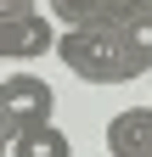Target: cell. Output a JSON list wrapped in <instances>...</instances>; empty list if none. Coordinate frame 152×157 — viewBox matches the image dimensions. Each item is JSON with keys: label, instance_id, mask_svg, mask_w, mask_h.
I'll list each match as a JSON object with an SVG mask.
<instances>
[{"label": "cell", "instance_id": "obj_1", "mask_svg": "<svg viewBox=\"0 0 152 157\" xmlns=\"http://www.w3.org/2000/svg\"><path fill=\"white\" fill-rule=\"evenodd\" d=\"M56 56H62V67L73 78H85V84H130V78H141V62L130 56V45L118 34L107 28H73L56 39Z\"/></svg>", "mask_w": 152, "mask_h": 157}, {"label": "cell", "instance_id": "obj_2", "mask_svg": "<svg viewBox=\"0 0 152 157\" xmlns=\"http://www.w3.org/2000/svg\"><path fill=\"white\" fill-rule=\"evenodd\" d=\"M51 112H56V90L40 73L11 67L0 78V135H6V146H17L34 129H51Z\"/></svg>", "mask_w": 152, "mask_h": 157}, {"label": "cell", "instance_id": "obj_3", "mask_svg": "<svg viewBox=\"0 0 152 157\" xmlns=\"http://www.w3.org/2000/svg\"><path fill=\"white\" fill-rule=\"evenodd\" d=\"M51 23L56 17H45V11L23 17V23H0V56L6 62H40L45 51H56V39H62Z\"/></svg>", "mask_w": 152, "mask_h": 157}, {"label": "cell", "instance_id": "obj_4", "mask_svg": "<svg viewBox=\"0 0 152 157\" xmlns=\"http://www.w3.org/2000/svg\"><path fill=\"white\" fill-rule=\"evenodd\" d=\"M107 157H152V107H124L107 124Z\"/></svg>", "mask_w": 152, "mask_h": 157}, {"label": "cell", "instance_id": "obj_5", "mask_svg": "<svg viewBox=\"0 0 152 157\" xmlns=\"http://www.w3.org/2000/svg\"><path fill=\"white\" fill-rule=\"evenodd\" d=\"M107 6L113 0H51V17L62 23V34H73V28H107Z\"/></svg>", "mask_w": 152, "mask_h": 157}, {"label": "cell", "instance_id": "obj_6", "mask_svg": "<svg viewBox=\"0 0 152 157\" xmlns=\"http://www.w3.org/2000/svg\"><path fill=\"white\" fill-rule=\"evenodd\" d=\"M11 157H73V140H68V135L51 124V129H34V135H23V140L11 146Z\"/></svg>", "mask_w": 152, "mask_h": 157}, {"label": "cell", "instance_id": "obj_7", "mask_svg": "<svg viewBox=\"0 0 152 157\" xmlns=\"http://www.w3.org/2000/svg\"><path fill=\"white\" fill-rule=\"evenodd\" d=\"M40 6L34 0H0V23H23V17H34Z\"/></svg>", "mask_w": 152, "mask_h": 157}, {"label": "cell", "instance_id": "obj_8", "mask_svg": "<svg viewBox=\"0 0 152 157\" xmlns=\"http://www.w3.org/2000/svg\"><path fill=\"white\" fill-rule=\"evenodd\" d=\"M135 6H141V11H152V0H135Z\"/></svg>", "mask_w": 152, "mask_h": 157}]
</instances>
